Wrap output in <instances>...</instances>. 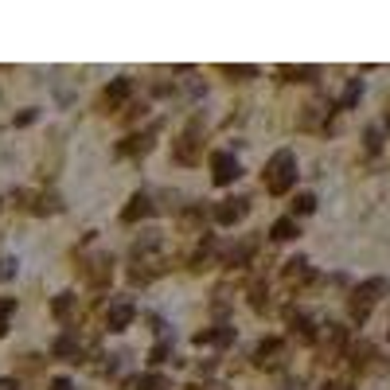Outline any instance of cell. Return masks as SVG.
<instances>
[{
  "mask_svg": "<svg viewBox=\"0 0 390 390\" xmlns=\"http://www.w3.org/2000/svg\"><path fill=\"white\" fill-rule=\"evenodd\" d=\"M375 359V348H370V343H355V348H351V367H367V363Z\"/></svg>",
  "mask_w": 390,
  "mask_h": 390,
  "instance_id": "obj_25",
  "label": "cell"
},
{
  "mask_svg": "<svg viewBox=\"0 0 390 390\" xmlns=\"http://www.w3.org/2000/svg\"><path fill=\"white\" fill-rule=\"evenodd\" d=\"M363 141H367V148H370V153H379V145H382V133H379V129H367V136H363Z\"/></svg>",
  "mask_w": 390,
  "mask_h": 390,
  "instance_id": "obj_33",
  "label": "cell"
},
{
  "mask_svg": "<svg viewBox=\"0 0 390 390\" xmlns=\"http://www.w3.org/2000/svg\"><path fill=\"white\" fill-rule=\"evenodd\" d=\"M82 277H86L94 289H106L109 277H114V262H109V254H94V258H82Z\"/></svg>",
  "mask_w": 390,
  "mask_h": 390,
  "instance_id": "obj_5",
  "label": "cell"
},
{
  "mask_svg": "<svg viewBox=\"0 0 390 390\" xmlns=\"http://www.w3.org/2000/svg\"><path fill=\"white\" fill-rule=\"evenodd\" d=\"M277 75H281L285 82H309V78H316L320 70L316 67H277Z\"/></svg>",
  "mask_w": 390,
  "mask_h": 390,
  "instance_id": "obj_21",
  "label": "cell"
},
{
  "mask_svg": "<svg viewBox=\"0 0 390 390\" xmlns=\"http://www.w3.org/2000/svg\"><path fill=\"white\" fill-rule=\"evenodd\" d=\"M382 292H387V277H367L363 285H355V292H351V316L355 320H367V312H370V304L379 301Z\"/></svg>",
  "mask_w": 390,
  "mask_h": 390,
  "instance_id": "obj_3",
  "label": "cell"
},
{
  "mask_svg": "<svg viewBox=\"0 0 390 390\" xmlns=\"http://www.w3.org/2000/svg\"><path fill=\"white\" fill-rule=\"evenodd\" d=\"M320 343H324V355L336 359V355L343 351V343H348V328H343V324H328V332H324Z\"/></svg>",
  "mask_w": 390,
  "mask_h": 390,
  "instance_id": "obj_12",
  "label": "cell"
},
{
  "mask_svg": "<svg viewBox=\"0 0 390 390\" xmlns=\"http://www.w3.org/2000/svg\"><path fill=\"white\" fill-rule=\"evenodd\" d=\"M51 390H75V387H70V379H51Z\"/></svg>",
  "mask_w": 390,
  "mask_h": 390,
  "instance_id": "obj_34",
  "label": "cell"
},
{
  "mask_svg": "<svg viewBox=\"0 0 390 390\" xmlns=\"http://www.w3.org/2000/svg\"><path fill=\"white\" fill-rule=\"evenodd\" d=\"M129 94H133V78H114V82L102 90V98H98V109H102V114H109V109H117Z\"/></svg>",
  "mask_w": 390,
  "mask_h": 390,
  "instance_id": "obj_7",
  "label": "cell"
},
{
  "mask_svg": "<svg viewBox=\"0 0 390 390\" xmlns=\"http://www.w3.org/2000/svg\"><path fill=\"white\" fill-rule=\"evenodd\" d=\"M387 336H390V332H387Z\"/></svg>",
  "mask_w": 390,
  "mask_h": 390,
  "instance_id": "obj_37",
  "label": "cell"
},
{
  "mask_svg": "<svg viewBox=\"0 0 390 390\" xmlns=\"http://www.w3.org/2000/svg\"><path fill=\"white\" fill-rule=\"evenodd\" d=\"M231 340H234L231 328H203V332H195V343H219V348H226Z\"/></svg>",
  "mask_w": 390,
  "mask_h": 390,
  "instance_id": "obj_17",
  "label": "cell"
},
{
  "mask_svg": "<svg viewBox=\"0 0 390 390\" xmlns=\"http://www.w3.org/2000/svg\"><path fill=\"white\" fill-rule=\"evenodd\" d=\"M312 277V270H309V262H304V258H289V262H285V281H309Z\"/></svg>",
  "mask_w": 390,
  "mask_h": 390,
  "instance_id": "obj_19",
  "label": "cell"
},
{
  "mask_svg": "<svg viewBox=\"0 0 390 390\" xmlns=\"http://www.w3.org/2000/svg\"><path fill=\"white\" fill-rule=\"evenodd\" d=\"M16 312V297H0V336L8 332V316Z\"/></svg>",
  "mask_w": 390,
  "mask_h": 390,
  "instance_id": "obj_28",
  "label": "cell"
},
{
  "mask_svg": "<svg viewBox=\"0 0 390 390\" xmlns=\"http://www.w3.org/2000/svg\"><path fill=\"white\" fill-rule=\"evenodd\" d=\"M359 98H363V82H359V78H351L348 90L340 94V109H351L355 102H359Z\"/></svg>",
  "mask_w": 390,
  "mask_h": 390,
  "instance_id": "obj_23",
  "label": "cell"
},
{
  "mask_svg": "<svg viewBox=\"0 0 390 390\" xmlns=\"http://www.w3.org/2000/svg\"><path fill=\"white\" fill-rule=\"evenodd\" d=\"M75 301H78L75 292H58V297H55V304H51V312H55L58 320H67V316H70V309H75Z\"/></svg>",
  "mask_w": 390,
  "mask_h": 390,
  "instance_id": "obj_24",
  "label": "cell"
},
{
  "mask_svg": "<svg viewBox=\"0 0 390 390\" xmlns=\"http://www.w3.org/2000/svg\"><path fill=\"white\" fill-rule=\"evenodd\" d=\"M262 184L270 195H285L297 184V156H292L289 148H277V153L270 156V164H265V172H262Z\"/></svg>",
  "mask_w": 390,
  "mask_h": 390,
  "instance_id": "obj_1",
  "label": "cell"
},
{
  "mask_svg": "<svg viewBox=\"0 0 390 390\" xmlns=\"http://www.w3.org/2000/svg\"><path fill=\"white\" fill-rule=\"evenodd\" d=\"M238 176H242V164H238L231 153H214V156H211V180H214L219 187L234 184Z\"/></svg>",
  "mask_w": 390,
  "mask_h": 390,
  "instance_id": "obj_6",
  "label": "cell"
},
{
  "mask_svg": "<svg viewBox=\"0 0 390 390\" xmlns=\"http://www.w3.org/2000/svg\"><path fill=\"white\" fill-rule=\"evenodd\" d=\"M297 219H292V214H285V219H277V223H273V231H270V238L273 242H289V238H297Z\"/></svg>",
  "mask_w": 390,
  "mask_h": 390,
  "instance_id": "obj_14",
  "label": "cell"
},
{
  "mask_svg": "<svg viewBox=\"0 0 390 390\" xmlns=\"http://www.w3.org/2000/svg\"><path fill=\"white\" fill-rule=\"evenodd\" d=\"M168 355H172V343H168V340H160L153 351H148V363H164Z\"/></svg>",
  "mask_w": 390,
  "mask_h": 390,
  "instance_id": "obj_30",
  "label": "cell"
},
{
  "mask_svg": "<svg viewBox=\"0 0 390 390\" xmlns=\"http://www.w3.org/2000/svg\"><path fill=\"white\" fill-rule=\"evenodd\" d=\"M16 277V258H0V281Z\"/></svg>",
  "mask_w": 390,
  "mask_h": 390,
  "instance_id": "obj_32",
  "label": "cell"
},
{
  "mask_svg": "<svg viewBox=\"0 0 390 390\" xmlns=\"http://www.w3.org/2000/svg\"><path fill=\"white\" fill-rule=\"evenodd\" d=\"M277 355H281V340H262V343H258V351H254V359L262 363V367H273Z\"/></svg>",
  "mask_w": 390,
  "mask_h": 390,
  "instance_id": "obj_16",
  "label": "cell"
},
{
  "mask_svg": "<svg viewBox=\"0 0 390 390\" xmlns=\"http://www.w3.org/2000/svg\"><path fill=\"white\" fill-rule=\"evenodd\" d=\"M219 250V242H214L211 234H207L203 238V246H199V250L192 254V270H207V265H211V254Z\"/></svg>",
  "mask_w": 390,
  "mask_h": 390,
  "instance_id": "obj_20",
  "label": "cell"
},
{
  "mask_svg": "<svg viewBox=\"0 0 390 390\" xmlns=\"http://www.w3.org/2000/svg\"><path fill=\"white\" fill-rule=\"evenodd\" d=\"M328 114H332L328 102H309V106H304V114H301V129H312L320 117H328Z\"/></svg>",
  "mask_w": 390,
  "mask_h": 390,
  "instance_id": "obj_18",
  "label": "cell"
},
{
  "mask_svg": "<svg viewBox=\"0 0 390 390\" xmlns=\"http://www.w3.org/2000/svg\"><path fill=\"white\" fill-rule=\"evenodd\" d=\"M153 133H156V125L145 129V133H129L125 141L117 145V156H145L148 148H153Z\"/></svg>",
  "mask_w": 390,
  "mask_h": 390,
  "instance_id": "obj_8",
  "label": "cell"
},
{
  "mask_svg": "<svg viewBox=\"0 0 390 390\" xmlns=\"http://www.w3.org/2000/svg\"><path fill=\"white\" fill-rule=\"evenodd\" d=\"M195 390H226V387H214V382H207V387H195Z\"/></svg>",
  "mask_w": 390,
  "mask_h": 390,
  "instance_id": "obj_36",
  "label": "cell"
},
{
  "mask_svg": "<svg viewBox=\"0 0 390 390\" xmlns=\"http://www.w3.org/2000/svg\"><path fill=\"white\" fill-rule=\"evenodd\" d=\"M12 199H16L24 211H31V214H58V211H63V199H58L55 192H31V187H20Z\"/></svg>",
  "mask_w": 390,
  "mask_h": 390,
  "instance_id": "obj_4",
  "label": "cell"
},
{
  "mask_svg": "<svg viewBox=\"0 0 390 390\" xmlns=\"http://www.w3.org/2000/svg\"><path fill=\"white\" fill-rule=\"evenodd\" d=\"M265 297H270V292H265V285H262V281H254V285H250V304H254V312H262V309H265Z\"/></svg>",
  "mask_w": 390,
  "mask_h": 390,
  "instance_id": "obj_29",
  "label": "cell"
},
{
  "mask_svg": "<svg viewBox=\"0 0 390 390\" xmlns=\"http://www.w3.org/2000/svg\"><path fill=\"white\" fill-rule=\"evenodd\" d=\"M289 328H292V336H301L304 343L316 340V328H312V320L304 316V312H289Z\"/></svg>",
  "mask_w": 390,
  "mask_h": 390,
  "instance_id": "obj_15",
  "label": "cell"
},
{
  "mask_svg": "<svg viewBox=\"0 0 390 390\" xmlns=\"http://www.w3.org/2000/svg\"><path fill=\"white\" fill-rule=\"evenodd\" d=\"M133 316H136L133 301H117V304H109V312H106V328L109 332H121V328L133 324Z\"/></svg>",
  "mask_w": 390,
  "mask_h": 390,
  "instance_id": "obj_9",
  "label": "cell"
},
{
  "mask_svg": "<svg viewBox=\"0 0 390 390\" xmlns=\"http://www.w3.org/2000/svg\"><path fill=\"white\" fill-rule=\"evenodd\" d=\"M148 214H153V199H148L145 192H136L125 203V211H121V223H141V219H148Z\"/></svg>",
  "mask_w": 390,
  "mask_h": 390,
  "instance_id": "obj_11",
  "label": "cell"
},
{
  "mask_svg": "<svg viewBox=\"0 0 390 390\" xmlns=\"http://www.w3.org/2000/svg\"><path fill=\"white\" fill-rule=\"evenodd\" d=\"M246 199H223V203L214 207V223H223V226H234L238 219H246Z\"/></svg>",
  "mask_w": 390,
  "mask_h": 390,
  "instance_id": "obj_10",
  "label": "cell"
},
{
  "mask_svg": "<svg viewBox=\"0 0 390 390\" xmlns=\"http://www.w3.org/2000/svg\"><path fill=\"white\" fill-rule=\"evenodd\" d=\"M226 78H254L258 75V67H219Z\"/></svg>",
  "mask_w": 390,
  "mask_h": 390,
  "instance_id": "obj_31",
  "label": "cell"
},
{
  "mask_svg": "<svg viewBox=\"0 0 390 390\" xmlns=\"http://www.w3.org/2000/svg\"><path fill=\"white\" fill-rule=\"evenodd\" d=\"M172 156L180 164H195V160L203 156V121H199V117H192L187 129L172 141Z\"/></svg>",
  "mask_w": 390,
  "mask_h": 390,
  "instance_id": "obj_2",
  "label": "cell"
},
{
  "mask_svg": "<svg viewBox=\"0 0 390 390\" xmlns=\"http://www.w3.org/2000/svg\"><path fill=\"white\" fill-rule=\"evenodd\" d=\"M309 211H316V195L301 192L297 199H292V219H297V214H309Z\"/></svg>",
  "mask_w": 390,
  "mask_h": 390,
  "instance_id": "obj_27",
  "label": "cell"
},
{
  "mask_svg": "<svg viewBox=\"0 0 390 390\" xmlns=\"http://www.w3.org/2000/svg\"><path fill=\"white\" fill-rule=\"evenodd\" d=\"M58 355V359H70V363H78V336L75 332H63V336H58L55 340V348H51Z\"/></svg>",
  "mask_w": 390,
  "mask_h": 390,
  "instance_id": "obj_13",
  "label": "cell"
},
{
  "mask_svg": "<svg viewBox=\"0 0 390 390\" xmlns=\"http://www.w3.org/2000/svg\"><path fill=\"white\" fill-rule=\"evenodd\" d=\"M0 390H20V387H16V379H0Z\"/></svg>",
  "mask_w": 390,
  "mask_h": 390,
  "instance_id": "obj_35",
  "label": "cell"
},
{
  "mask_svg": "<svg viewBox=\"0 0 390 390\" xmlns=\"http://www.w3.org/2000/svg\"><path fill=\"white\" fill-rule=\"evenodd\" d=\"M136 387L141 390H172V379H168V375H141V379H136Z\"/></svg>",
  "mask_w": 390,
  "mask_h": 390,
  "instance_id": "obj_22",
  "label": "cell"
},
{
  "mask_svg": "<svg viewBox=\"0 0 390 390\" xmlns=\"http://www.w3.org/2000/svg\"><path fill=\"white\" fill-rule=\"evenodd\" d=\"M203 219H207V211H203V207H187V211L180 214V223H184V231H195V226H203Z\"/></svg>",
  "mask_w": 390,
  "mask_h": 390,
  "instance_id": "obj_26",
  "label": "cell"
}]
</instances>
